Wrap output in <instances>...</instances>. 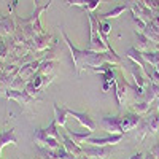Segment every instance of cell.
I'll use <instances>...</instances> for the list:
<instances>
[{
	"mask_svg": "<svg viewBox=\"0 0 159 159\" xmlns=\"http://www.w3.org/2000/svg\"><path fill=\"white\" fill-rule=\"evenodd\" d=\"M140 119L142 116L132 113V111L126 115H118V116H102L100 127L107 134H126V132L137 127Z\"/></svg>",
	"mask_w": 159,
	"mask_h": 159,
	"instance_id": "obj_1",
	"label": "cell"
},
{
	"mask_svg": "<svg viewBox=\"0 0 159 159\" xmlns=\"http://www.w3.org/2000/svg\"><path fill=\"white\" fill-rule=\"evenodd\" d=\"M61 34H62V37H64V42H65V45L69 46V49H70V56H72V61H73V67H75V73L76 75H80L81 73V70H84V64H86V61H88V57L91 56V49H80V48H76L73 43H72V40L67 37V34H65V30L61 27Z\"/></svg>",
	"mask_w": 159,
	"mask_h": 159,
	"instance_id": "obj_2",
	"label": "cell"
},
{
	"mask_svg": "<svg viewBox=\"0 0 159 159\" xmlns=\"http://www.w3.org/2000/svg\"><path fill=\"white\" fill-rule=\"evenodd\" d=\"M88 21H89V29H91V37H89V45L88 49L91 51H108L107 45L102 40L100 32H99V16L94 13H88Z\"/></svg>",
	"mask_w": 159,
	"mask_h": 159,
	"instance_id": "obj_3",
	"label": "cell"
},
{
	"mask_svg": "<svg viewBox=\"0 0 159 159\" xmlns=\"http://www.w3.org/2000/svg\"><path fill=\"white\" fill-rule=\"evenodd\" d=\"M5 97L10 100H15L21 107H29L32 103H38L42 102V99H38L37 96H30L27 91H16V89H7L5 91Z\"/></svg>",
	"mask_w": 159,
	"mask_h": 159,
	"instance_id": "obj_4",
	"label": "cell"
},
{
	"mask_svg": "<svg viewBox=\"0 0 159 159\" xmlns=\"http://www.w3.org/2000/svg\"><path fill=\"white\" fill-rule=\"evenodd\" d=\"M32 140H34V143L37 145L38 148H48V150H57V148H61L59 140L52 139V137H48L45 129H37L34 132Z\"/></svg>",
	"mask_w": 159,
	"mask_h": 159,
	"instance_id": "obj_5",
	"label": "cell"
},
{
	"mask_svg": "<svg viewBox=\"0 0 159 159\" xmlns=\"http://www.w3.org/2000/svg\"><path fill=\"white\" fill-rule=\"evenodd\" d=\"M124 134H108L105 137H89L86 145H94V147H113V145L121 143Z\"/></svg>",
	"mask_w": 159,
	"mask_h": 159,
	"instance_id": "obj_6",
	"label": "cell"
},
{
	"mask_svg": "<svg viewBox=\"0 0 159 159\" xmlns=\"http://www.w3.org/2000/svg\"><path fill=\"white\" fill-rule=\"evenodd\" d=\"M111 88H113V92L116 96V100H118V107L123 108V105L126 102V97H127V81H126L123 73H118V81Z\"/></svg>",
	"mask_w": 159,
	"mask_h": 159,
	"instance_id": "obj_7",
	"label": "cell"
},
{
	"mask_svg": "<svg viewBox=\"0 0 159 159\" xmlns=\"http://www.w3.org/2000/svg\"><path fill=\"white\" fill-rule=\"evenodd\" d=\"M111 147H94V145L83 147V153L89 159H108V156H111Z\"/></svg>",
	"mask_w": 159,
	"mask_h": 159,
	"instance_id": "obj_8",
	"label": "cell"
},
{
	"mask_svg": "<svg viewBox=\"0 0 159 159\" xmlns=\"http://www.w3.org/2000/svg\"><path fill=\"white\" fill-rule=\"evenodd\" d=\"M67 111H69V116L76 119V121L81 124L86 130H92V132H94L97 129V123L89 116V113H86V111H75L72 108H67Z\"/></svg>",
	"mask_w": 159,
	"mask_h": 159,
	"instance_id": "obj_9",
	"label": "cell"
},
{
	"mask_svg": "<svg viewBox=\"0 0 159 159\" xmlns=\"http://www.w3.org/2000/svg\"><path fill=\"white\" fill-rule=\"evenodd\" d=\"M127 69H129L132 78H134V83H135V84H139V86H142V88H147V86H148L150 80H148L147 75H145L143 69L140 67L139 64H135L134 61H130V64H129Z\"/></svg>",
	"mask_w": 159,
	"mask_h": 159,
	"instance_id": "obj_10",
	"label": "cell"
},
{
	"mask_svg": "<svg viewBox=\"0 0 159 159\" xmlns=\"http://www.w3.org/2000/svg\"><path fill=\"white\" fill-rule=\"evenodd\" d=\"M16 29H18L16 27V19L13 18L11 15L0 18V37H3V38L11 37L13 34L16 32Z\"/></svg>",
	"mask_w": 159,
	"mask_h": 159,
	"instance_id": "obj_11",
	"label": "cell"
},
{
	"mask_svg": "<svg viewBox=\"0 0 159 159\" xmlns=\"http://www.w3.org/2000/svg\"><path fill=\"white\" fill-rule=\"evenodd\" d=\"M61 142H62V147L67 150L72 156H75V157H78V156H84V153H83V147H81V145H78V143H75L67 134H64V135H62Z\"/></svg>",
	"mask_w": 159,
	"mask_h": 159,
	"instance_id": "obj_12",
	"label": "cell"
},
{
	"mask_svg": "<svg viewBox=\"0 0 159 159\" xmlns=\"http://www.w3.org/2000/svg\"><path fill=\"white\" fill-rule=\"evenodd\" d=\"M67 116H69V111H67V107L59 102H54V121L59 127H67Z\"/></svg>",
	"mask_w": 159,
	"mask_h": 159,
	"instance_id": "obj_13",
	"label": "cell"
},
{
	"mask_svg": "<svg viewBox=\"0 0 159 159\" xmlns=\"http://www.w3.org/2000/svg\"><path fill=\"white\" fill-rule=\"evenodd\" d=\"M8 145H18V137L15 134V129H7L0 132V159H2V150Z\"/></svg>",
	"mask_w": 159,
	"mask_h": 159,
	"instance_id": "obj_14",
	"label": "cell"
},
{
	"mask_svg": "<svg viewBox=\"0 0 159 159\" xmlns=\"http://www.w3.org/2000/svg\"><path fill=\"white\" fill-rule=\"evenodd\" d=\"M143 119L147 121L148 129H150V135L159 134V111L157 110H150L147 115L143 116Z\"/></svg>",
	"mask_w": 159,
	"mask_h": 159,
	"instance_id": "obj_15",
	"label": "cell"
},
{
	"mask_svg": "<svg viewBox=\"0 0 159 159\" xmlns=\"http://www.w3.org/2000/svg\"><path fill=\"white\" fill-rule=\"evenodd\" d=\"M64 130H65V134H67L75 143H78V145H81L83 147V143H86V140L89 139V137H92V134L94 132L92 130H84V132H75V130H72V129H69V127H64Z\"/></svg>",
	"mask_w": 159,
	"mask_h": 159,
	"instance_id": "obj_16",
	"label": "cell"
},
{
	"mask_svg": "<svg viewBox=\"0 0 159 159\" xmlns=\"http://www.w3.org/2000/svg\"><path fill=\"white\" fill-rule=\"evenodd\" d=\"M127 10H129V5H127V3H124V5H118V7L111 8L110 11H107V13H103V15H100L99 19H102V21H108V19L118 18V16H121L123 13L127 11Z\"/></svg>",
	"mask_w": 159,
	"mask_h": 159,
	"instance_id": "obj_17",
	"label": "cell"
},
{
	"mask_svg": "<svg viewBox=\"0 0 159 159\" xmlns=\"http://www.w3.org/2000/svg\"><path fill=\"white\" fill-rule=\"evenodd\" d=\"M150 110H151V103L147 102V100H137V102H134V103L130 105V111L139 115V116L147 115Z\"/></svg>",
	"mask_w": 159,
	"mask_h": 159,
	"instance_id": "obj_18",
	"label": "cell"
},
{
	"mask_svg": "<svg viewBox=\"0 0 159 159\" xmlns=\"http://www.w3.org/2000/svg\"><path fill=\"white\" fill-rule=\"evenodd\" d=\"M147 135H150V129H148L147 121L142 118L140 123H139L137 127H135V140H137V142H143Z\"/></svg>",
	"mask_w": 159,
	"mask_h": 159,
	"instance_id": "obj_19",
	"label": "cell"
},
{
	"mask_svg": "<svg viewBox=\"0 0 159 159\" xmlns=\"http://www.w3.org/2000/svg\"><path fill=\"white\" fill-rule=\"evenodd\" d=\"M135 38H137V46L135 48L139 51H142V52L143 51H150V43L151 42H150V38L145 35L143 32H137L135 30Z\"/></svg>",
	"mask_w": 159,
	"mask_h": 159,
	"instance_id": "obj_20",
	"label": "cell"
},
{
	"mask_svg": "<svg viewBox=\"0 0 159 159\" xmlns=\"http://www.w3.org/2000/svg\"><path fill=\"white\" fill-rule=\"evenodd\" d=\"M56 65H57V61L54 59H43L38 67V72L43 75H52V70H54Z\"/></svg>",
	"mask_w": 159,
	"mask_h": 159,
	"instance_id": "obj_21",
	"label": "cell"
},
{
	"mask_svg": "<svg viewBox=\"0 0 159 159\" xmlns=\"http://www.w3.org/2000/svg\"><path fill=\"white\" fill-rule=\"evenodd\" d=\"M59 126L56 124V121L52 119V121L48 124V127L45 129V132H46V135L48 137H52V139H56V140H59L61 142V139H62V135H61V132H59V129H57Z\"/></svg>",
	"mask_w": 159,
	"mask_h": 159,
	"instance_id": "obj_22",
	"label": "cell"
},
{
	"mask_svg": "<svg viewBox=\"0 0 159 159\" xmlns=\"http://www.w3.org/2000/svg\"><path fill=\"white\" fill-rule=\"evenodd\" d=\"M25 84H27V80H24L22 76L16 75L15 80H13V83L10 86V89H16V91H24L25 89Z\"/></svg>",
	"mask_w": 159,
	"mask_h": 159,
	"instance_id": "obj_23",
	"label": "cell"
},
{
	"mask_svg": "<svg viewBox=\"0 0 159 159\" xmlns=\"http://www.w3.org/2000/svg\"><path fill=\"white\" fill-rule=\"evenodd\" d=\"M10 51H8V46H7V42L3 37H0V64L5 62V59L8 57Z\"/></svg>",
	"mask_w": 159,
	"mask_h": 159,
	"instance_id": "obj_24",
	"label": "cell"
},
{
	"mask_svg": "<svg viewBox=\"0 0 159 159\" xmlns=\"http://www.w3.org/2000/svg\"><path fill=\"white\" fill-rule=\"evenodd\" d=\"M100 3L102 0H84V10H88V13H94Z\"/></svg>",
	"mask_w": 159,
	"mask_h": 159,
	"instance_id": "obj_25",
	"label": "cell"
},
{
	"mask_svg": "<svg viewBox=\"0 0 159 159\" xmlns=\"http://www.w3.org/2000/svg\"><path fill=\"white\" fill-rule=\"evenodd\" d=\"M132 21L135 22V25H137V29H139V32H143L145 30V27H147V24L148 22H145L143 19H140V18H137L134 13H132Z\"/></svg>",
	"mask_w": 159,
	"mask_h": 159,
	"instance_id": "obj_26",
	"label": "cell"
},
{
	"mask_svg": "<svg viewBox=\"0 0 159 159\" xmlns=\"http://www.w3.org/2000/svg\"><path fill=\"white\" fill-rule=\"evenodd\" d=\"M65 3H67L69 7H81V8H84V0H64Z\"/></svg>",
	"mask_w": 159,
	"mask_h": 159,
	"instance_id": "obj_27",
	"label": "cell"
},
{
	"mask_svg": "<svg viewBox=\"0 0 159 159\" xmlns=\"http://www.w3.org/2000/svg\"><path fill=\"white\" fill-rule=\"evenodd\" d=\"M150 154H151L154 159H159V143L153 145V147H151V150H150Z\"/></svg>",
	"mask_w": 159,
	"mask_h": 159,
	"instance_id": "obj_28",
	"label": "cell"
},
{
	"mask_svg": "<svg viewBox=\"0 0 159 159\" xmlns=\"http://www.w3.org/2000/svg\"><path fill=\"white\" fill-rule=\"evenodd\" d=\"M110 88H111V84H110V83L102 81V91H103V92H108V91H110Z\"/></svg>",
	"mask_w": 159,
	"mask_h": 159,
	"instance_id": "obj_29",
	"label": "cell"
},
{
	"mask_svg": "<svg viewBox=\"0 0 159 159\" xmlns=\"http://www.w3.org/2000/svg\"><path fill=\"white\" fill-rule=\"evenodd\" d=\"M129 159H145V154L143 153H135V154H132Z\"/></svg>",
	"mask_w": 159,
	"mask_h": 159,
	"instance_id": "obj_30",
	"label": "cell"
},
{
	"mask_svg": "<svg viewBox=\"0 0 159 159\" xmlns=\"http://www.w3.org/2000/svg\"><path fill=\"white\" fill-rule=\"evenodd\" d=\"M156 110H157V111H159V97H157V99H156Z\"/></svg>",
	"mask_w": 159,
	"mask_h": 159,
	"instance_id": "obj_31",
	"label": "cell"
},
{
	"mask_svg": "<svg viewBox=\"0 0 159 159\" xmlns=\"http://www.w3.org/2000/svg\"><path fill=\"white\" fill-rule=\"evenodd\" d=\"M52 2H54V0H48V3H49V5H51V3H52Z\"/></svg>",
	"mask_w": 159,
	"mask_h": 159,
	"instance_id": "obj_32",
	"label": "cell"
},
{
	"mask_svg": "<svg viewBox=\"0 0 159 159\" xmlns=\"http://www.w3.org/2000/svg\"><path fill=\"white\" fill-rule=\"evenodd\" d=\"M127 2H129V0H127Z\"/></svg>",
	"mask_w": 159,
	"mask_h": 159,
	"instance_id": "obj_33",
	"label": "cell"
}]
</instances>
